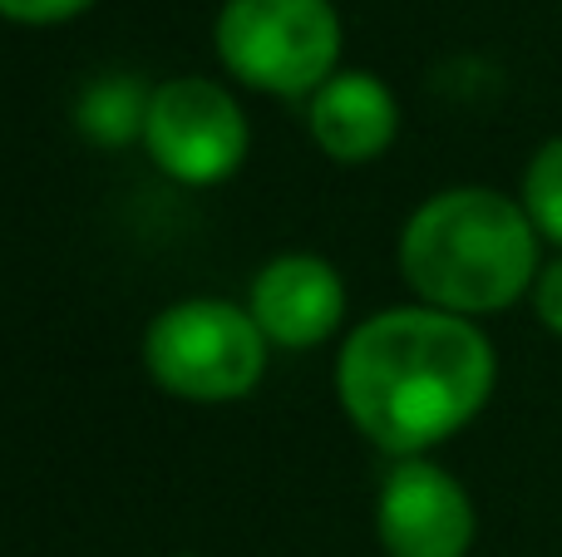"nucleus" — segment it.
Listing matches in <instances>:
<instances>
[{"mask_svg": "<svg viewBox=\"0 0 562 557\" xmlns=\"http://www.w3.org/2000/svg\"><path fill=\"white\" fill-rule=\"evenodd\" d=\"M494 375V345L469 316L395 306L346 336L336 395L370 444L419 459L484 410Z\"/></svg>", "mask_w": 562, "mask_h": 557, "instance_id": "obj_1", "label": "nucleus"}, {"mask_svg": "<svg viewBox=\"0 0 562 557\" xmlns=\"http://www.w3.org/2000/svg\"><path fill=\"white\" fill-rule=\"evenodd\" d=\"M538 227L494 187H449L415 207L400 232V272L425 306L488 316L538 286Z\"/></svg>", "mask_w": 562, "mask_h": 557, "instance_id": "obj_2", "label": "nucleus"}, {"mask_svg": "<svg viewBox=\"0 0 562 557\" xmlns=\"http://www.w3.org/2000/svg\"><path fill=\"white\" fill-rule=\"evenodd\" d=\"M213 45L227 75L247 89L301 99L336 75L340 15L330 0H227Z\"/></svg>", "mask_w": 562, "mask_h": 557, "instance_id": "obj_3", "label": "nucleus"}, {"mask_svg": "<svg viewBox=\"0 0 562 557\" xmlns=\"http://www.w3.org/2000/svg\"><path fill=\"white\" fill-rule=\"evenodd\" d=\"M144 365L178 400H243L267 375V336L243 306L193 296V302L168 306L148 326Z\"/></svg>", "mask_w": 562, "mask_h": 557, "instance_id": "obj_4", "label": "nucleus"}, {"mask_svg": "<svg viewBox=\"0 0 562 557\" xmlns=\"http://www.w3.org/2000/svg\"><path fill=\"white\" fill-rule=\"evenodd\" d=\"M247 118L237 99L213 79H164L148 94L144 148L173 183L213 187L233 178L247 158Z\"/></svg>", "mask_w": 562, "mask_h": 557, "instance_id": "obj_5", "label": "nucleus"}, {"mask_svg": "<svg viewBox=\"0 0 562 557\" xmlns=\"http://www.w3.org/2000/svg\"><path fill=\"white\" fill-rule=\"evenodd\" d=\"M474 499L429 459H400L375 503V533L390 557H469Z\"/></svg>", "mask_w": 562, "mask_h": 557, "instance_id": "obj_6", "label": "nucleus"}, {"mask_svg": "<svg viewBox=\"0 0 562 557\" xmlns=\"http://www.w3.org/2000/svg\"><path fill=\"white\" fill-rule=\"evenodd\" d=\"M247 311L262 326V336L286 351H306L321 345L326 336L340 331L346 321V282L326 257L286 252L267 262L252 282Z\"/></svg>", "mask_w": 562, "mask_h": 557, "instance_id": "obj_7", "label": "nucleus"}, {"mask_svg": "<svg viewBox=\"0 0 562 557\" xmlns=\"http://www.w3.org/2000/svg\"><path fill=\"white\" fill-rule=\"evenodd\" d=\"M311 138L336 163H370L400 134V104L385 79L366 69H336L306 104Z\"/></svg>", "mask_w": 562, "mask_h": 557, "instance_id": "obj_8", "label": "nucleus"}, {"mask_svg": "<svg viewBox=\"0 0 562 557\" xmlns=\"http://www.w3.org/2000/svg\"><path fill=\"white\" fill-rule=\"evenodd\" d=\"M148 94L154 89L134 84V79H99L79 104V128L94 144L119 148L128 138H144V118H148Z\"/></svg>", "mask_w": 562, "mask_h": 557, "instance_id": "obj_9", "label": "nucleus"}, {"mask_svg": "<svg viewBox=\"0 0 562 557\" xmlns=\"http://www.w3.org/2000/svg\"><path fill=\"white\" fill-rule=\"evenodd\" d=\"M524 213L538 237L562 247V138H548L524 173Z\"/></svg>", "mask_w": 562, "mask_h": 557, "instance_id": "obj_10", "label": "nucleus"}, {"mask_svg": "<svg viewBox=\"0 0 562 557\" xmlns=\"http://www.w3.org/2000/svg\"><path fill=\"white\" fill-rule=\"evenodd\" d=\"M94 0H0V15L15 20V25H59V20H75Z\"/></svg>", "mask_w": 562, "mask_h": 557, "instance_id": "obj_11", "label": "nucleus"}, {"mask_svg": "<svg viewBox=\"0 0 562 557\" xmlns=\"http://www.w3.org/2000/svg\"><path fill=\"white\" fill-rule=\"evenodd\" d=\"M533 306H538V321H543L553 336H562V257H558V262H548L543 272H538Z\"/></svg>", "mask_w": 562, "mask_h": 557, "instance_id": "obj_12", "label": "nucleus"}]
</instances>
